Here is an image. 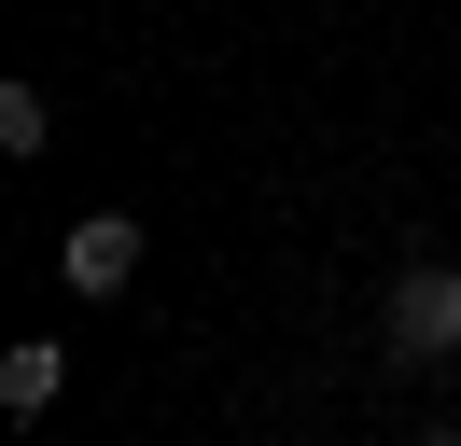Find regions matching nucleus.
<instances>
[{
    "mask_svg": "<svg viewBox=\"0 0 461 446\" xmlns=\"http://www.w3.org/2000/svg\"><path fill=\"white\" fill-rule=\"evenodd\" d=\"M57 390H70V349H57V334H14V349H0V405H14V418H42Z\"/></svg>",
    "mask_w": 461,
    "mask_h": 446,
    "instance_id": "nucleus-3",
    "label": "nucleus"
},
{
    "mask_svg": "<svg viewBox=\"0 0 461 446\" xmlns=\"http://www.w3.org/2000/svg\"><path fill=\"white\" fill-rule=\"evenodd\" d=\"M405 446H461V418H447V433H405Z\"/></svg>",
    "mask_w": 461,
    "mask_h": 446,
    "instance_id": "nucleus-5",
    "label": "nucleus"
},
{
    "mask_svg": "<svg viewBox=\"0 0 461 446\" xmlns=\"http://www.w3.org/2000/svg\"><path fill=\"white\" fill-rule=\"evenodd\" d=\"M57 279H70V293H126V279H140V223H126V210H85V223H70V237H57Z\"/></svg>",
    "mask_w": 461,
    "mask_h": 446,
    "instance_id": "nucleus-2",
    "label": "nucleus"
},
{
    "mask_svg": "<svg viewBox=\"0 0 461 446\" xmlns=\"http://www.w3.org/2000/svg\"><path fill=\"white\" fill-rule=\"evenodd\" d=\"M377 334H392V362H461V265H447V251L392 265V307H377Z\"/></svg>",
    "mask_w": 461,
    "mask_h": 446,
    "instance_id": "nucleus-1",
    "label": "nucleus"
},
{
    "mask_svg": "<svg viewBox=\"0 0 461 446\" xmlns=\"http://www.w3.org/2000/svg\"><path fill=\"white\" fill-rule=\"evenodd\" d=\"M42 139H57V98L42 84H0V154H42Z\"/></svg>",
    "mask_w": 461,
    "mask_h": 446,
    "instance_id": "nucleus-4",
    "label": "nucleus"
}]
</instances>
